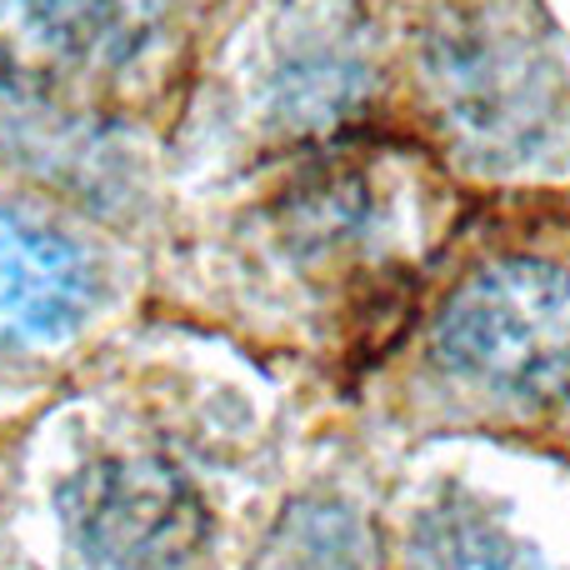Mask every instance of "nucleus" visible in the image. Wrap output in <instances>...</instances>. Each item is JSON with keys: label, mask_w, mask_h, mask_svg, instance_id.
<instances>
[{"label": "nucleus", "mask_w": 570, "mask_h": 570, "mask_svg": "<svg viewBox=\"0 0 570 570\" xmlns=\"http://www.w3.org/2000/svg\"><path fill=\"white\" fill-rule=\"evenodd\" d=\"M441 355L521 401L570 395V276L551 261H495L451 295Z\"/></svg>", "instance_id": "nucleus-1"}, {"label": "nucleus", "mask_w": 570, "mask_h": 570, "mask_svg": "<svg viewBox=\"0 0 570 570\" xmlns=\"http://www.w3.org/2000/svg\"><path fill=\"white\" fill-rule=\"evenodd\" d=\"M110 26V0H0V96L66 86Z\"/></svg>", "instance_id": "nucleus-4"}, {"label": "nucleus", "mask_w": 570, "mask_h": 570, "mask_svg": "<svg viewBox=\"0 0 570 570\" xmlns=\"http://www.w3.org/2000/svg\"><path fill=\"white\" fill-rule=\"evenodd\" d=\"M96 301L80 246L0 210V345L66 341Z\"/></svg>", "instance_id": "nucleus-3"}, {"label": "nucleus", "mask_w": 570, "mask_h": 570, "mask_svg": "<svg viewBox=\"0 0 570 570\" xmlns=\"http://www.w3.org/2000/svg\"><path fill=\"white\" fill-rule=\"evenodd\" d=\"M70 541L110 570H176L206 546L200 491L160 455H106L60 485Z\"/></svg>", "instance_id": "nucleus-2"}, {"label": "nucleus", "mask_w": 570, "mask_h": 570, "mask_svg": "<svg viewBox=\"0 0 570 570\" xmlns=\"http://www.w3.org/2000/svg\"><path fill=\"white\" fill-rule=\"evenodd\" d=\"M415 570H546L541 556L481 505L445 501L421 515L411 535Z\"/></svg>", "instance_id": "nucleus-5"}]
</instances>
